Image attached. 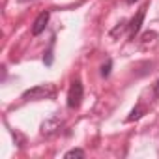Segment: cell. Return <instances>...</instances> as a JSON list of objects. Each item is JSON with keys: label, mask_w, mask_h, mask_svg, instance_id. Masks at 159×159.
<instances>
[{"label": "cell", "mask_w": 159, "mask_h": 159, "mask_svg": "<svg viewBox=\"0 0 159 159\" xmlns=\"http://www.w3.org/2000/svg\"><path fill=\"white\" fill-rule=\"evenodd\" d=\"M83 96H84L83 83L81 81H73L71 86H69V92H67V107L69 109H79L81 103H83Z\"/></svg>", "instance_id": "obj_2"}, {"label": "cell", "mask_w": 159, "mask_h": 159, "mask_svg": "<svg viewBox=\"0 0 159 159\" xmlns=\"http://www.w3.org/2000/svg\"><path fill=\"white\" fill-rule=\"evenodd\" d=\"M144 112H146V109H144L142 105H137V107H135V109L131 111V114L127 116V122H133V120H139V118H140V116H142Z\"/></svg>", "instance_id": "obj_6"}, {"label": "cell", "mask_w": 159, "mask_h": 159, "mask_svg": "<svg viewBox=\"0 0 159 159\" xmlns=\"http://www.w3.org/2000/svg\"><path fill=\"white\" fill-rule=\"evenodd\" d=\"M111 67H112V62L107 60V64L101 66V75H103V77H109V75H111Z\"/></svg>", "instance_id": "obj_8"}, {"label": "cell", "mask_w": 159, "mask_h": 159, "mask_svg": "<svg viewBox=\"0 0 159 159\" xmlns=\"http://www.w3.org/2000/svg\"><path fill=\"white\" fill-rule=\"evenodd\" d=\"M125 2H127V4H135V2H137V0H125Z\"/></svg>", "instance_id": "obj_11"}, {"label": "cell", "mask_w": 159, "mask_h": 159, "mask_svg": "<svg viewBox=\"0 0 159 159\" xmlns=\"http://www.w3.org/2000/svg\"><path fill=\"white\" fill-rule=\"evenodd\" d=\"M66 159H71V157H84V150H81V148H75V150H69V152H66V155H64Z\"/></svg>", "instance_id": "obj_7"}, {"label": "cell", "mask_w": 159, "mask_h": 159, "mask_svg": "<svg viewBox=\"0 0 159 159\" xmlns=\"http://www.w3.org/2000/svg\"><path fill=\"white\" fill-rule=\"evenodd\" d=\"M54 86L52 84H39V86H34L30 90H26L23 94V99L26 101H38V99H47V98H52L54 96Z\"/></svg>", "instance_id": "obj_1"}, {"label": "cell", "mask_w": 159, "mask_h": 159, "mask_svg": "<svg viewBox=\"0 0 159 159\" xmlns=\"http://www.w3.org/2000/svg\"><path fill=\"white\" fill-rule=\"evenodd\" d=\"M144 15H146V8H140L139 13L131 19V25H129V38H131V39H135V36L140 32V28H142V21H144Z\"/></svg>", "instance_id": "obj_4"}, {"label": "cell", "mask_w": 159, "mask_h": 159, "mask_svg": "<svg viewBox=\"0 0 159 159\" xmlns=\"http://www.w3.org/2000/svg\"><path fill=\"white\" fill-rule=\"evenodd\" d=\"M153 94H155V96H159V81H157V83H155V86H153Z\"/></svg>", "instance_id": "obj_10"}, {"label": "cell", "mask_w": 159, "mask_h": 159, "mask_svg": "<svg viewBox=\"0 0 159 159\" xmlns=\"http://www.w3.org/2000/svg\"><path fill=\"white\" fill-rule=\"evenodd\" d=\"M49 17H51L49 11H41V13L38 15V19L34 21V26H32V34H34V36H39V34L45 30V26H47V23H49Z\"/></svg>", "instance_id": "obj_5"}, {"label": "cell", "mask_w": 159, "mask_h": 159, "mask_svg": "<svg viewBox=\"0 0 159 159\" xmlns=\"http://www.w3.org/2000/svg\"><path fill=\"white\" fill-rule=\"evenodd\" d=\"M43 62H45L47 66H51V64H52V49H49V51L45 52V56H43Z\"/></svg>", "instance_id": "obj_9"}, {"label": "cell", "mask_w": 159, "mask_h": 159, "mask_svg": "<svg viewBox=\"0 0 159 159\" xmlns=\"http://www.w3.org/2000/svg\"><path fill=\"white\" fill-rule=\"evenodd\" d=\"M60 127H62V120L60 118H49V120H45L43 124H41V135L43 137H52V135H56L58 131H60Z\"/></svg>", "instance_id": "obj_3"}]
</instances>
